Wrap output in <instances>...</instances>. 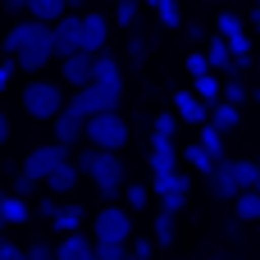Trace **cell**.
Instances as JSON below:
<instances>
[{"label":"cell","instance_id":"cell-3","mask_svg":"<svg viewBox=\"0 0 260 260\" xmlns=\"http://www.w3.org/2000/svg\"><path fill=\"white\" fill-rule=\"evenodd\" d=\"M18 101H23V114H27V119H46V123H50V119L64 110V101H69V96H64V87H59V82L32 78V82L23 87V96H18Z\"/></svg>","mask_w":260,"mask_h":260},{"label":"cell","instance_id":"cell-26","mask_svg":"<svg viewBox=\"0 0 260 260\" xmlns=\"http://www.w3.org/2000/svg\"><path fill=\"white\" fill-rule=\"evenodd\" d=\"M64 9H69L64 0H27V18H37V23H55Z\"/></svg>","mask_w":260,"mask_h":260},{"label":"cell","instance_id":"cell-40","mask_svg":"<svg viewBox=\"0 0 260 260\" xmlns=\"http://www.w3.org/2000/svg\"><path fill=\"white\" fill-rule=\"evenodd\" d=\"M151 133H160V137H174V133H178V119L165 110V114H155V128H151Z\"/></svg>","mask_w":260,"mask_h":260},{"label":"cell","instance_id":"cell-33","mask_svg":"<svg viewBox=\"0 0 260 260\" xmlns=\"http://www.w3.org/2000/svg\"><path fill=\"white\" fill-rule=\"evenodd\" d=\"M219 101H224V105H238V110H242V105H247V87H242L238 78H229V82L219 87Z\"/></svg>","mask_w":260,"mask_h":260},{"label":"cell","instance_id":"cell-38","mask_svg":"<svg viewBox=\"0 0 260 260\" xmlns=\"http://www.w3.org/2000/svg\"><path fill=\"white\" fill-rule=\"evenodd\" d=\"M151 251H155V242H151V238H137V242L128 238V260H151Z\"/></svg>","mask_w":260,"mask_h":260},{"label":"cell","instance_id":"cell-11","mask_svg":"<svg viewBox=\"0 0 260 260\" xmlns=\"http://www.w3.org/2000/svg\"><path fill=\"white\" fill-rule=\"evenodd\" d=\"M206 183H210V197H215V201H233V197L242 192V187H238V178H233V169H229V155L210 165Z\"/></svg>","mask_w":260,"mask_h":260},{"label":"cell","instance_id":"cell-45","mask_svg":"<svg viewBox=\"0 0 260 260\" xmlns=\"http://www.w3.org/2000/svg\"><path fill=\"white\" fill-rule=\"evenodd\" d=\"M14 73H18V64H14V59L5 55V59H0V91L9 87V78H14Z\"/></svg>","mask_w":260,"mask_h":260},{"label":"cell","instance_id":"cell-16","mask_svg":"<svg viewBox=\"0 0 260 260\" xmlns=\"http://www.w3.org/2000/svg\"><path fill=\"white\" fill-rule=\"evenodd\" d=\"M59 64H64V82H69V87H87V82H91V55H87V50H73V55H64Z\"/></svg>","mask_w":260,"mask_h":260},{"label":"cell","instance_id":"cell-43","mask_svg":"<svg viewBox=\"0 0 260 260\" xmlns=\"http://www.w3.org/2000/svg\"><path fill=\"white\" fill-rule=\"evenodd\" d=\"M187 73H192V78L210 73V64H206V55H201V50H192V55H187Z\"/></svg>","mask_w":260,"mask_h":260},{"label":"cell","instance_id":"cell-28","mask_svg":"<svg viewBox=\"0 0 260 260\" xmlns=\"http://www.w3.org/2000/svg\"><path fill=\"white\" fill-rule=\"evenodd\" d=\"M123 210H146V201H151V187H142V183H123Z\"/></svg>","mask_w":260,"mask_h":260},{"label":"cell","instance_id":"cell-52","mask_svg":"<svg viewBox=\"0 0 260 260\" xmlns=\"http://www.w3.org/2000/svg\"><path fill=\"white\" fill-rule=\"evenodd\" d=\"M0 229H5V210H0Z\"/></svg>","mask_w":260,"mask_h":260},{"label":"cell","instance_id":"cell-36","mask_svg":"<svg viewBox=\"0 0 260 260\" xmlns=\"http://www.w3.org/2000/svg\"><path fill=\"white\" fill-rule=\"evenodd\" d=\"M23 260H55V242H46V238H32V242L23 247Z\"/></svg>","mask_w":260,"mask_h":260},{"label":"cell","instance_id":"cell-34","mask_svg":"<svg viewBox=\"0 0 260 260\" xmlns=\"http://www.w3.org/2000/svg\"><path fill=\"white\" fill-rule=\"evenodd\" d=\"M178 160H187V165H192V169H197L201 178H206V174H210V165H215V160H210V155H206V151H201L197 142H192V146H187V151H183Z\"/></svg>","mask_w":260,"mask_h":260},{"label":"cell","instance_id":"cell-13","mask_svg":"<svg viewBox=\"0 0 260 260\" xmlns=\"http://www.w3.org/2000/svg\"><path fill=\"white\" fill-rule=\"evenodd\" d=\"M82 219H87V210H82L78 201H59V206L50 210V229H55V238L78 233V229H82Z\"/></svg>","mask_w":260,"mask_h":260},{"label":"cell","instance_id":"cell-22","mask_svg":"<svg viewBox=\"0 0 260 260\" xmlns=\"http://www.w3.org/2000/svg\"><path fill=\"white\" fill-rule=\"evenodd\" d=\"M206 55V64L215 69V73H233L238 78V64H233V55H229V41L224 37H210V50H201Z\"/></svg>","mask_w":260,"mask_h":260},{"label":"cell","instance_id":"cell-24","mask_svg":"<svg viewBox=\"0 0 260 260\" xmlns=\"http://www.w3.org/2000/svg\"><path fill=\"white\" fill-rule=\"evenodd\" d=\"M219 87H224V82H219V73H215V69H210V73H201V78H192V96H197L201 105H215V101H219Z\"/></svg>","mask_w":260,"mask_h":260},{"label":"cell","instance_id":"cell-21","mask_svg":"<svg viewBox=\"0 0 260 260\" xmlns=\"http://www.w3.org/2000/svg\"><path fill=\"white\" fill-rule=\"evenodd\" d=\"M0 210H5V229H18L32 219V206L27 197H14V192H0Z\"/></svg>","mask_w":260,"mask_h":260},{"label":"cell","instance_id":"cell-46","mask_svg":"<svg viewBox=\"0 0 260 260\" xmlns=\"http://www.w3.org/2000/svg\"><path fill=\"white\" fill-rule=\"evenodd\" d=\"M55 206H59V197H41V201H37V215H46V219H50V210H55Z\"/></svg>","mask_w":260,"mask_h":260},{"label":"cell","instance_id":"cell-27","mask_svg":"<svg viewBox=\"0 0 260 260\" xmlns=\"http://www.w3.org/2000/svg\"><path fill=\"white\" fill-rule=\"evenodd\" d=\"M27 32H32V18H18V23H14V27L5 32V41H0V50H5V55L14 59V55H18V46L27 41Z\"/></svg>","mask_w":260,"mask_h":260},{"label":"cell","instance_id":"cell-20","mask_svg":"<svg viewBox=\"0 0 260 260\" xmlns=\"http://www.w3.org/2000/svg\"><path fill=\"white\" fill-rule=\"evenodd\" d=\"M151 169H178V146H174V137L151 133Z\"/></svg>","mask_w":260,"mask_h":260},{"label":"cell","instance_id":"cell-7","mask_svg":"<svg viewBox=\"0 0 260 260\" xmlns=\"http://www.w3.org/2000/svg\"><path fill=\"white\" fill-rule=\"evenodd\" d=\"M64 160H73V155H69V146H59V142H46V146H32V151L23 155V165H18V169H23L27 178H37V183H41V178H46L55 165H64Z\"/></svg>","mask_w":260,"mask_h":260},{"label":"cell","instance_id":"cell-31","mask_svg":"<svg viewBox=\"0 0 260 260\" xmlns=\"http://www.w3.org/2000/svg\"><path fill=\"white\" fill-rule=\"evenodd\" d=\"M137 18H142V5L137 0H114V23L119 27H137Z\"/></svg>","mask_w":260,"mask_h":260},{"label":"cell","instance_id":"cell-12","mask_svg":"<svg viewBox=\"0 0 260 260\" xmlns=\"http://www.w3.org/2000/svg\"><path fill=\"white\" fill-rule=\"evenodd\" d=\"M50 133H55V142H59V146H69V151H73V146L82 142V114H73V110L64 105V110L50 119Z\"/></svg>","mask_w":260,"mask_h":260},{"label":"cell","instance_id":"cell-6","mask_svg":"<svg viewBox=\"0 0 260 260\" xmlns=\"http://www.w3.org/2000/svg\"><path fill=\"white\" fill-rule=\"evenodd\" d=\"M91 238L96 242H128L133 238V210L123 206H101L91 215Z\"/></svg>","mask_w":260,"mask_h":260},{"label":"cell","instance_id":"cell-54","mask_svg":"<svg viewBox=\"0 0 260 260\" xmlns=\"http://www.w3.org/2000/svg\"><path fill=\"white\" fill-rule=\"evenodd\" d=\"M256 14H260V0H256Z\"/></svg>","mask_w":260,"mask_h":260},{"label":"cell","instance_id":"cell-41","mask_svg":"<svg viewBox=\"0 0 260 260\" xmlns=\"http://www.w3.org/2000/svg\"><path fill=\"white\" fill-rule=\"evenodd\" d=\"M169 187H174V169H155V178H151V192H155V197H165Z\"/></svg>","mask_w":260,"mask_h":260},{"label":"cell","instance_id":"cell-49","mask_svg":"<svg viewBox=\"0 0 260 260\" xmlns=\"http://www.w3.org/2000/svg\"><path fill=\"white\" fill-rule=\"evenodd\" d=\"M251 192H256V197H260V174H256V183H251Z\"/></svg>","mask_w":260,"mask_h":260},{"label":"cell","instance_id":"cell-51","mask_svg":"<svg viewBox=\"0 0 260 260\" xmlns=\"http://www.w3.org/2000/svg\"><path fill=\"white\" fill-rule=\"evenodd\" d=\"M251 96H256V105H260V87H256V91H251Z\"/></svg>","mask_w":260,"mask_h":260},{"label":"cell","instance_id":"cell-32","mask_svg":"<svg viewBox=\"0 0 260 260\" xmlns=\"http://www.w3.org/2000/svg\"><path fill=\"white\" fill-rule=\"evenodd\" d=\"M229 169H233L238 187H251V183H256V174H260V165H256V160H229Z\"/></svg>","mask_w":260,"mask_h":260},{"label":"cell","instance_id":"cell-5","mask_svg":"<svg viewBox=\"0 0 260 260\" xmlns=\"http://www.w3.org/2000/svg\"><path fill=\"white\" fill-rule=\"evenodd\" d=\"M119 101H123V91H114V87H96V82H87V87H73L69 91V110L73 114H105V110H119Z\"/></svg>","mask_w":260,"mask_h":260},{"label":"cell","instance_id":"cell-48","mask_svg":"<svg viewBox=\"0 0 260 260\" xmlns=\"http://www.w3.org/2000/svg\"><path fill=\"white\" fill-rule=\"evenodd\" d=\"M0 5H5L9 14H23V9H27V0H0Z\"/></svg>","mask_w":260,"mask_h":260},{"label":"cell","instance_id":"cell-4","mask_svg":"<svg viewBox=\"0 0 260 260\" xmlns=\"http://www.w3.org/2000/svg\"><path fill=\"white\" fill-rule=\"evenodd\" d=\"M50 59H55V50H50V23H37V18H32V32H27V41L18 46L14 64H18L23 73H41Z\"/></svg>","mask_w":260,"mask_h":260},{"label":"cell","instance_id":"cell-10","mask_svg":"<svg viewBox=\"0 0 260 260\" xmlns=\"http://www.w3.org/2000/svg\"><path fill=\"white\" fill-rule=\"evenodd\" d=\"M91 82L123 91V69H119V59H114L110 50H96V55H91Z\"/></svg>","mask_w":260,"mask_h":260},{"label":"cell","instance_id":"cell-47","mask_svg":"<svg viewBox=\"0 0 260 260\" xmlns=\"http://www.w3.org/2000/svg\"><path fill=\"white\" fill-rule=\"evenodd\" d=\"M9 133H14V128H9V114H5V110H0V146H5V142H9Z\"/></svg>","mask_w":260,"mask_h":260},{"label":"cell","instance_id":"cell-30","mask_svg":"<svg viewBox=\"0 0 260 260\" xmlns=\"http://www.w3.org/2000/svg\"><path fill=\"white\" fill-rule=\"evenodd\" d=\"M151 242L155 247H174V215H155V229H151Z\"/></svg>","mask_w":260,"mask_h":260},{"label":"cell","instance_id":"cell-55","mask_svg":"<svg viewBox=\"0 0 260 260\" xmlns=\"http://www.w3.org/2000/svg\"><path fill=\"white\" fill-rule=\"evenodd\" d=\"M210 5H219V0H210Z\"/></svg>","mask_w":260,"mask_h":260},{"label":"cell","instance_id":"cell-42","mask_svg":"<svg viewBox=\"0 0 260 260\" xmlns=\"http://www.w3.org/2000/svg\"><path fill=\"white\" fill-rule=\"evenodd\" d=\"M128 59H133V64H142V59H146V37H137V32H133V41H128Z\"/></svg>","mask_w":260,"mask_h":260},{"label":"cell","instance_id":"cell-25","mask_svg":"<svg viewBox=\"0 0 260 260\" xmlns=\"http://www.w3.org/2000/svg\"><path fill=\"white\" fill-rule=\"evenodd\" d=\"M197 128H201L197 146H201L210 160H224V155H229V151H224V133H219V128H210V123H197Z\"/></svg>","mask_w":260,"mask_h":260},{"label":"cell","instance_id":"cell-2","mask_svg":"<svg viewBox=\"0 0 260 260\" xmlns=\"http://www.w3.org/2000/svg\"><path fill=\"white\" fill-rule=\"evenodd\" d=\"M82 142L96 146V151H123L128 146V123L119 110H105V114H87L82 119Z\"/></svg>","mask_w":260,"mask_h":260},{"label":"cell","instance_id":"cell-35","mask_svg":"<svg viewBox=\"0 0 260 260\" xmlns=\"http://www.w3.org/2000/svg\"><path fill=\"white\" fill-rule=\"evenodd\" d=\"M155 14H160L165 27H183V9H178V0H155Z\"/></svg>","mask_w":260,"mask_h":260},{"label":"cell","instance_id":"cell-56","mask_svg":"<svg viewBox=\"0 0 260 260\" xmlns=\"http://www.w3.org/2000/svg\"><path fill=\"white\" fill-rule=\"evenodd\" d=\"M256 229H260V224H256Z\"/></svg>","mask_w":260,"mask_h":260},{"label":"cell","instance_id":"cell-17","mask_svg":"<svg viewBox=\"0 0 260 260\" xmlns=\"http://www.w3.org/2000/svg\"><path fill=\"white\" fill-rule=\"evenodd\" d=\"M187 192H192V178H187L183 169H174V187H169L165 197H155V201H160V210H165V215H178V210L187 206Z\"/></svg>","mask_w":260,"mask_h":260},{"label":"cell","instance_id":"cell-15","mask_svg":"<svg viewBox=\"0 0 260 260\" xmlns=\"http://www.w3.org/2000/svg\"><path fill=\"white\" fill-rule=\"evenodd\" d=\"M55 260H91V238L78 229V233H64L55 242Z\"/></svg>","mask_w":260,"mask_h":260},{"label":"cell","instance_id":"cell-37","mask_svg":"<svg viewBox=\"0 0 260 260\" xmlns=\"http://www.w3.org/2000/svg\"><path fill=\"white\" fill-rule=\"evenodd\" d=\"M238 32H247V27H242V14L219 9V37H238Z\"/></svg>","mask_w":260,"mask_h":260},{"label":"cell","instance_id":"cell-8","mask_svg":"<svg viewBox=\"0 0 260 260\" xmlns=\"http://www.w3.org/2000/svg\"><path fill=\"white\" fill-rule=\"evenodd\" d=\"M105 41H110V18L105 14H78V50L96 55V50H105Z\"/></svg>","mask_w":260,"mask_h":260},{"label":"cell","instance_id":"cell-18","mask_svg":"<svg viewBox=\"0 0 260 260\" xmlns=\"http://www.w3.org/2000/svg\"><path fill=\"white\" fill-rule=\"evenodd\" d=\"M206 123H210V128H219V133L229 137V133H238V128H242V110H238V105L215 101V105H210V114H206Z\"/></svg>","mask_w":260,"mask_h":260},{"label":"cell","instance_id":"cell-19","mask_svg":"<svg viewBox=\"0 0 260 260\" xmlns=\"http://www.w3.org/2000/svg\"><path fill=\"white\" fill-rule=\"evenodd\" d=\"M174 110H178V119H183V123H192V128H197V123H206V114H210V105H201L192 91H174Z\"/></svg>","mask_w":260,"mask_h":260},{"label":"cell","instance_id":"cell-44","mask_svg":"<svg viewBox=\"0 0 260 260\" xmlns=\"http://www.w3.org/2000/svg\"><path fill=\"white\" fill-rule=\"evenodd\" d=\"M0 260H23V247L9 242V238H0Z\"/></svg>","mask_w":260,"mask_h":260},{"label":"cell","instance_id":"cell-23","mask_svg":"<svg viewBox=\"0 0 260 260\" xmlns=\"http://www.w3.org/2000/svg\"><path fill=\"white\" fill-rule=\"evenodd\" d=\"M233 219H238V224H260V197L251 187H242V192L233 197Z\"/></svg>","mask_w":260,"mask_h":260},{"label":"cell","instance_id":"cell-14","mask_svg":"<svg viewBox=\"0 0 260 260\" xmlns=\"http://www.w3.org/2000/svg\"><path fill=\"white\" fill-rule=\"evenodd\" d=\"M41 183L50 187V197H69V192L82 183V174H78V165H73V160H64V165H55V169H50Z\"/></svg>","mask_w":260,"mask_h":260},{"label":"cell","instance_id":"cell-53","mask_svg":"<svg viewBox=\"0 0 260 260\" xmlns=\"http://www.w3.org/2000/svg\"><path fill=\"white\" fill-rule=\"evenodd\" d=\"M64 5H69V9H73V5H78V0H64Z\"/></svg>","mask_w":260,"mask_h":260},{"label":"cell","instance_id":"cell-9","mask_svg":"<svg viewBox=\"0 0 260 260\" xmlns=\"http://www.w3.org/2000/svg\"><path fill=\"white\" fill-rule=\"evenodd\" d=\"M50 50H55V59H64V55L78 50V14H73V9H64V14L50 23Z\"/></svg>","mask_w":260,"mask_h":260},{"label":"cell","instance_id":"cell-29","mask_svg":"<svg viewBox=\"0 0 260 260\" xmlns=\"http://www.w3.org/2000/svg\"><path fill=\"white\" fill-rule=\"evenodd\" d=\"M91 260H128V242H96L91 238Z\"/></svg>","mask_w":260,"mask_h":260},{"label":"cell","instance_id":"cell-1","mask_svg":"<svg viewBox=\"0 0 260 260\" xmlns=\"http://www.w3.org/2000/svg\"><path fill=\"white\" fill-rule=\"evenodd\" d=\"M73 165H78V174H82V178H91V183H96L101 201H119V192H123V183H128V165H123V155H119V151L82 146Z\"/></svg>","mask_w":260,"mask_h":260},{"label":"cell","instance_id":"cell-39","mask_svg":"<svg viewBox=\"0 0 260 260\" xmlns=\"http://www.w3.org/2000/svg\"><path fill=\"white\" fill-rule=\"evenodd\" d=\"M37 187H41V183H37V178H27V174L18 169V174H14V187H9V192H14V197H32Z\"/></svg>","mask_w":260,"mask_h":260},{"label":"cell","instance_id":"cell-50","mask_svg":"<svg viewBox=\"0 0 260 260\" xmlns=\"http://www.w3.org/2000/svg\"><path fill=\"white\" fill-rule=\"evenodd\" d=\"M137 5H151V9H155V0H137Z\"/></svg>","mask_w":260,"mask_h":260}]
</instances>
